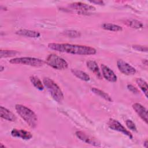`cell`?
<instances>
[{"label":"cell","instance_id":"9a60e30c","mask_svg":"<svg viewBox=\"0 0 148 148\" xmlns=\"http://www.w3.org/2000/svg\"><path fill=\"white\" fill-rule=\"evenodd\" d=\"M87 66V68L91 71L95 75L101 79L102 78V75L100 71V69L98 66L97 63L94 61V60H88L86 62Z\"/></svg>","mask_w":148,"mask_h":148},{"label":"cell","instance_id":"5b68a950","mask_svg":"<svg viewBox=\"0 0 148 148\" xmlns=\"http://www.w3.org/2000/svg\"><path fill=\"white\" fill-rule=\"evenodd\" d=\"M9 62L12 64H21L35 67L42 66L45 64V61L41 59L29 57L14 58L11 59Z\"/></svg>","mask_w":148,"mask_h":148},{"label":"cell","instance_id":"7402d4cb","mask_svg":"<svg viewBox=\"0 0 148 148\" xmlns=\"http://www.w3.org/2000/svg\"><path fill=\"white\" fill-rule=\"evenodd\" d=\"M18 53V51L16 50H0V57L7 58L10 57H13L16 56Z\"/></svg>","mask_w":148,"mask_h":148},{"label":"cell","instance_id":"9c48e42d","mask_svg":"<svg viewBox=\"0 0 148 148\" xmlns=\"http://www.w3.org/2000/svg\"><path fill=\"white\" fill-rule=\"evenodd\" d=\"M102 73L104 78L109 82H116L117 77L114 72L105 64H101Z\"/></svg>","mask_w":148,"mask_h":148},{"label":"cell","instance_id":"5bb4252c","mask_svg":"<svg viewBox=\"0 0 148 148\" xmlns=\"http://www.w3.org/2000/svg\"><path fill=\"white\" fill-rule=\"evenodd\" d=\"M16 34L20 36H24L32 38H39L40 35V34L38 31H35L34 30L25 29H19L16 32Z\"/></svg>","mask_w":148,"mask_h":148},{"label":"cell","instance_id":"8992f818","mask_svg":"<svg viewBox=\"0 0 148 148\" xmlns=\"http://www.w3.org/2000/svg\"><path fill=\"white\" fill-rule=\"evenodd\" d=\"M108 125L110 129L121 132L124 135L129 137L130 139H132L133 138L131 133L129 131H128L120 122L115 119H110L108 122Z\"/></svg>","mask_w":148,"mask_h":148},{"label":"cell","instance_id":"d6986e66","mask_svg":"<svg viewBox=\"0 0 148 148\" xmlns=\"http://www.w3.org/2000/svg\"><path fill=\"white\" fill-rule=\"evenodd\" d=\"M124 24L127 26L135 29L142 28L143 27V24L142 22L136 20H127L124 21Z\"/></svg>","mask_w":148,"mask_h":148},{"label":"cell","instance_id":"277c9868","mask_svg":"<svg viewBox=\"0 0 148 148\" xmlns=\"http://www.w3.org/2000/svg\"><path fill=\"white\" fill-rule=\"evenodd\" d=\"M46 63L51 68L57 70L66 69L68 67L67 62L60 56L50 54L46 58Z\"/></svg>","mask_w":148,"mask_h":148},{"label":"cell","instance_id":"3957f363","mask_svg":"<svg viewBox=\"0 0 148 148\" xmlns=\"http://www.w3.org/2000/svg\"><path fill=\"white\" fill-rule=\"evenodd\" d=\"M43 83L55 101L58 103L62 101L64 97L62 91L53 80L49 77H45L43 79Z\"/></svg>","mask_w":148,"mask_h":148},{"label":"cell","instance_id":"2e32d148","mask_svg":"<svg viewBox=\"0 0 148 148\" xmlns=\"http://www.w3.org/2000/svg\"><path fill=\"white\" fill-rule=\"evenodd\" d=\"M71 72L73 74V75H75L76 77H77L78 79L83 81L88 82L90 80V76L88 74H87L86 72L82 71L76 69H72Z\"/></svg>","mask_w":148,"mask_h":148},{"label":"cell","instance_id":"83f0119b","mask_svg":"<svg viewBox=\"0 0 148 148\" xmlns=\"http://www.w3.org/2000/svg\"><path fill=\"white\" fill-rule=\"evenodd\" d=\"M143 146H144L145 147H146V148L148 147V141H147V139L144 142V143H143Z\"/></svg>","mask_w":148,"mask_h":148},{"label":"cell","instance_id":"8fae6325","mask_svg":"<svg viewBox=\"0 0 148 148\" xmlns=\"http://www.w3.org/2000/svg\"><path fill=\"white\" fill-rule=\"evenodd\" d=\"M70 7L76 10H79V13H81L87 12L88 11H92L95 10V8L94 6L82 2H74L71 3Z\"/></svg>","mask_w":148,"mask_h":148},{"label":"cell","instance_id":"44dd1931","mask_svg":"<svg viewBox=\"0 0 148 148\" xmlns=\"http://www.w3.org/2000/svg\"><path fill=\"white\" fill-rule=\"evenodd\" d=\"M136 82L140 88V90L143 92L146 98H147V92H148V87L146 81H145L142 78H137L136 80Z\"/></svg>","mask_w":148,"mask_h":148},{"label":"cell","instance_id":"7c38bea8","mask_svg":"<svg viewBox=\"0 0 148 148\" xmlns=\"http://www.w3.org/2000/svg\"><path fill=\"white\" fill-rule=\"evenodd\" d=\"M11 135L13 137L20 138L24 140H29L32 137V135L30 132L24 130H18L16 128H14L12 130Z\"/></svg>","mask_w":148,"mask_h":148},{"label":"cell","instance_id":"ac0fdd59","mask_svg":"<svg viewBox=\"0 0 148 148\" xmlns=\"http://www.w3.org/2000/svg\"><path fill=\"white\" fill-rule=\"evenodd\" d=\"M29 80L34 86L39 91H42L44 89V84L42 83V81L35 76H31L29 77Z\"/></svg>","mask_w":148,"mask_h":148},{"label":"cell","instance_id":"4316f807","mask_svg":"<svg viewBox=\"0 0 148 148\" xmlns=\"http://www.w3.org/2000/svg\"><path fill=\"white\" fill-rule=\"evenodd\" d=\"M89 2L90 3H95V4L99 5H104V2L102 1H90Z\"/></svg>","mask_w":148,"mask_h":148},{"label":"cell","instance_id":"f1b7e54d","mask_svg":"<svg viewBox=\"0 0 148 148\" xmlns=\"http://www.w3.org/2000/svg\"><path fill=\"white\" fill-rule=\"evenodd\" d=\"M143 64H145V65H147V60L146 59V60H143Z\"/></svg>","mask_w":148,"mask_h":148},{"label":"cell","instance_id":"ba28073f","mask_svg":"<svg viewBox=\"0 0 148 148\" xmlns=\"http://www.w3.org/2000/svg\"><path fill=\"white\" fill-rule=\"evenodd\" d=\"M117 66L119 70L125 75H132L136 73L135 68L123 60H117Z\"/></svg>","mask_w":148,"mask_h":148},{"label":"cell","instance_id":"52a82bcc","mask_svg":"<svg viewBox=\"0 0 148 148\" xmlns=\"http://www.w3.org/2000/svg\"><path fill=\"white\" fill-rule=\"evenodd\" d=\"M75 135L80 140L86 143H88L95 146H100L101 145L99 141H98L96 138L87 134L84 132L77 131L75 132Z\"/></svg>","mask_w":148,"mask_h":148},{"label":"cell","instance_id":"d4e9b609","mask_svg":"<svg viewBox=\"0 0 148 148\" xmlns=\"http://www.w3.org/2000/svg\"><path fill=\"white\" fill-rule=\"evenodd\" d=\"M132 47L136 51H141V52H147V47L146 46H141V45H132Z\"/></svg>","mask_w":148,"mask_h":148},{"label":"cell","instance_id":"7a4b0ae2","mask_svg":"<svg viewBox=\"0 0 148 148\" xmlns=\"http://www.w3.org/2000/svg\"><path fill=\"white\" fill-rule=\"evenodd\" d=\"M17 113L31 128H35L38 124V117L36 114L30 109L20 104L15 105Z\"/></svg>","mask_w":148,"mask_h":148},{"label":"cell","instance_id":"603a6c76","mask_svg":"<svg viewBox=\"0 0 148 148\" xmlns=\"http://www.w3.org/2000/svg\"><path fill=\"white\" fill-rule=\"evenodd\" d=\"M64 34L68 37L70 38H78L80 37L81 34L80 32L75 30H68L64 32Z\"/></svg>","mask_w":148,"mask_h":148},{"label":"cell","instance_id":"e0dca14e","mask_svg":"<svg viewBox=\"0 0 148 148\" xmlns=\"http://www.w3.org/2000/svg\"><path fill=\"white\" fill-rule=\"evenodd\" d=\"M91 90L93 93L99 96L100 97L104 99L105 100H106L109 102H112V99L111 97L109 94H108L106 92L103 91L102 90H101L95 87H92Z\"/></svg>","mask_w":148,"mask_h":148},{"label":"cell","instance_id":"4fadbf2b","mask_svg":"<svg viewBox=\"0 0 148 148\" xmlns=\"http://www.w3.org/2000/svg\"><path fill=\"white\" fill-rule=\"evenodd\" d=\"M0 115L1 118L9 121H15L17 119L16 116L10 110L2 106L0 107Z\"/></svg>","mask_w":148,"mask_h":148},{"label":"cell","instance_id":"cb8c5ba5","mask_svg":"<svg viewBox=\"0 0 148 148\" xmlns=\"http://www.w3.org/2000/svg\"><path fill=\"white\" fill-rule=\"evenodd\" d=\"M125 124L127 127L128 128V129L133 131H137V128L136 127V125L135 123L130 119H128L125 121Z\"/></svg>","mask_w":148,"mask_h":148},{"label":"cell","instance_id":"30bf717a","mask_svg":"<svg viewBox=\"0 0 148 148\" xmlns=\"http://www.w3.org/2000/svg\"><path fill=\"white\" fill-rule=\"evenodd\" d=\"M132 108L140 117V118L144 121L146 124H147V110L141 104L139 103H135L132 105Z\"/></svg>","mask_w":148,"mask_h":148},{"label":"cell","instance_id":"ffe728a7","mask_svg":"<svg viewBox=\"0 0 148 148\" xmlns=\"http://www.w3.org/2000/svg\"><path fill=\"white\" fill-rule=\"evenodd\" d=\"M102 27L104 29L114 32L121 31L123 30V28L121 26L112 23H104L102 25Z\"/></svg>","mask_w":148,"mask_h":148},{"label":"cell","instance_id":"6da1fadb","mask_svg":"<svg viewBox=\"0 0 148 148\" xmlns=\"http://www.w3.org/2000/svg\"><path fill=\"white\" fill-rule=\"evenodd\" d=\"M48 47L59 52L77 55H94L97 53V50L92 47L68 43H50L48 44Z\"/></svg>","mask_w":148,"mask_h":148},{"label":"cell","instance_id":"f546056e","mask_svg":"<svg viewBox=\"0 0 148 148\" xmlns=\"http://www.w3.org/2000/svg\"><path fill=\"white\" fill-rule=\"evenodd\" d=\"M5 69V67H3V66H2V65H1V66H0V71L1 72H2L3 71V70Z\"/></svg>","mask_w":148,"mask_h":148},{"label":"cell","instance_id":"484cf974","mask_svg":"<svg viewBox=\"0 0 148 148\" xmlns=\"http://www.w3.org/2000/svg\"><path fill=\"white\" fill-rule=\"evenodd\" d=\"M127 88L134 94H139V92L138 90L132 84H128Z\"/></svg>","mask_w":148,"mask_h":148}]
</instances>
